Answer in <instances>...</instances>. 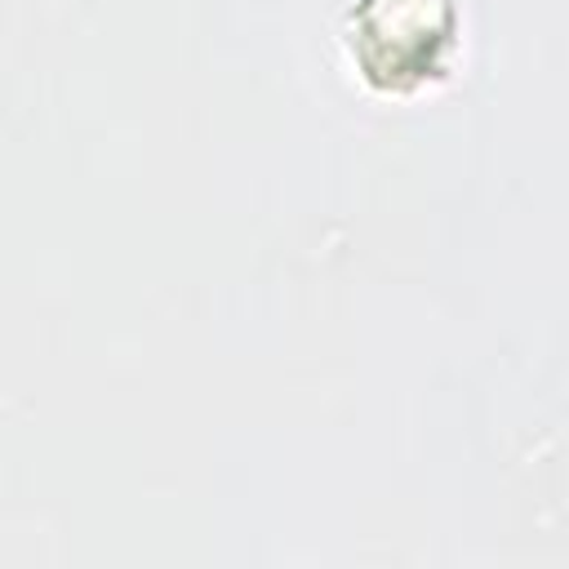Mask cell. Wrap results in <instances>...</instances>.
Here are the masks:
<instances>
[{"instance_id":"6da1fadb","label":"cell","mask_w":569,"mask_h":569,"mask_svg":"<svg viewBox=\"0 0 569 569\" xmlns=\"http://www.w3.org/2000/svg\"><path fill=\"white\" fill-rule=\"evenodd\" d=\"M449 31V0H360L351 13V49L365 76L382 84H413L431 76Z\"/></svg>"}]
</instances>
